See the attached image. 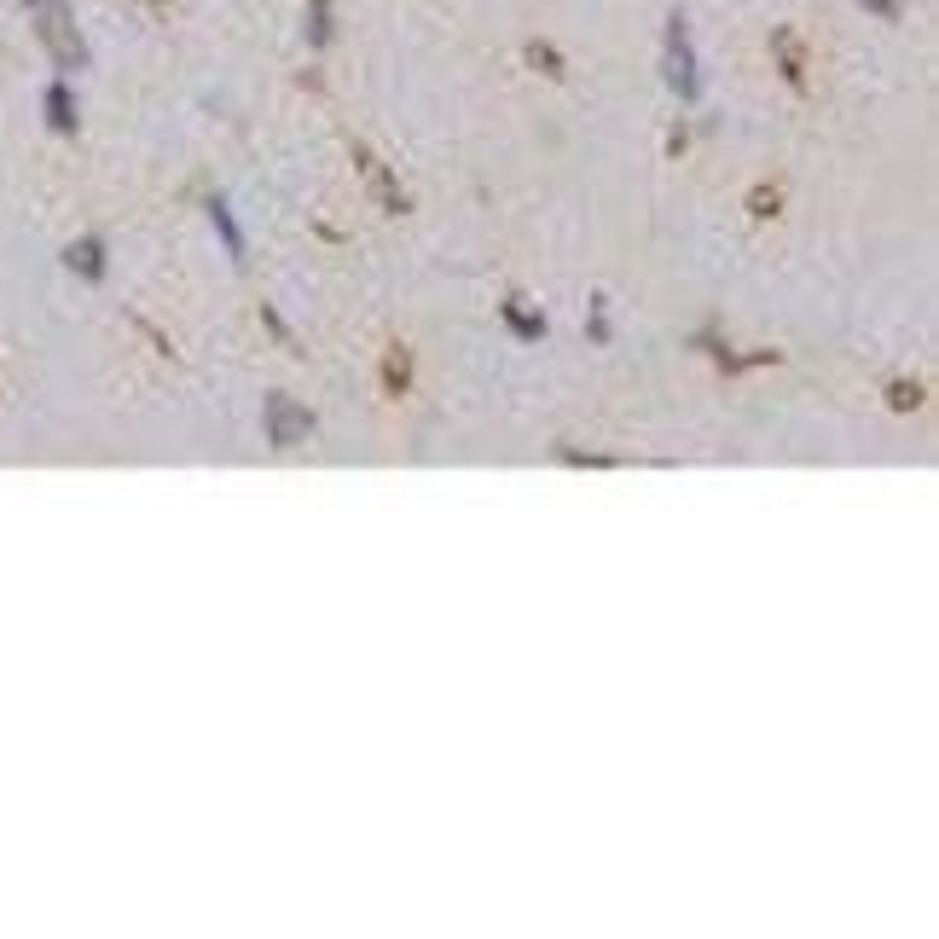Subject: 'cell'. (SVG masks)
I'll use <instances>...</instances> for the list:
<instances>
[{"label": "cell", "mask_w": 939, "mask_h": 939, "mask_svg": "<svg viewBox=\"0 0 939 939\" xmlns=\"http://www.w3.org/2000/svg\"><path fill=\"white\" fill-rule=\"evenodd\" d=\"M864 6H876V12H893V6H899V0H864Z\"/></svg>", "instance_id": "9"}, {"label": "cell", "mask_w": 939, "mask_h": 939, "mask_svg": "<svg viewBox=\"0 0 939 939\" xmlns=\"http://www.w3.org/2000/svg\"><path fill=\"white\" fill-rule=\"evenodd\" d=\"M209 215H215V227L227 232V244H232V256H238V250H244V244H238V227H232V215H227V203H209Z\"/></svg>", "instance_id": "5"}, {"label": "cell", "mask_w": 939, "mask_h": 939, "mask_svg": "<svg viewBox=\"0 0 939 939\" xmlns=\"http://www.w3.org/2000/svg\"><path fill=\"white\" fill-rule=\"evenodd\" d=\"M70 261H82V273H99V244H82V250H70Z\"/></svg>", "instance_id": "7"}, {"label": "cell", "mask_w": 939, "mask_h": 939, "mask_svg": "<svg viewBox=\"0 0 939 939\" xmlns=\"http://www.w3.org/2000/svg\"><path fill=\"white\" fill-rule=\"evenodd\" d=\"M383 377H389V389H406V348L389 354V371H383Z\"/></svg>", "instance_id": "6"}, {"label": "cell", "mask_w": 939, "mask_h": 939, "mask_svg": "<svg viewBox=\"0 0 939 939\" xmlns=\"http://www.w3.org/2000/svg\"><path fill=\"white\" fill-rule=\"evenodd\" d=\"M505 319L516 325V337H540V331H545V319H534V313L522 308V302H511V308H505Z\"/></svg>", "instance_id": "4"}, {"label": "cell", "mask_w": 939, "mask_h": 939, "mask_svg": "<svg viewBox=\"0 0 939 939\" xmlns=\"http://www.w3.org/2000/svg\"><path fill=\"white\" fill-rule=\"evenodd\" d=\"M916 400H922V395H916V383H911V389H905V383L893 389V406H899V412H905V406H916Z\"/></svg>", "instance_id": "8"}, {"label": "cell", "mask_w": 939, "mask_h": 939, "mask_svg": "<svg viewBox=\"0 0 939 939\" xmlns=\"http://www.w3.org/2000/svg\"><path fill=\"white\" fill-rule=\"evenodd\" d=\"M667 76H673V87H679L684 99L696 93V64H690V41H684L679 18H673V41H667Z\"/></svg>", "instance_id": "2"}, {"label": "cell", "mask_w": 939, "mask_h": 939, "mask_svg": "<svg viewBox=\"0 0 939 939\" xmlns=\"http://www.w3.org/2000/svg\"><path fill=\"white\" fill-rule=\"evenodd\" d=\"M354 157H360V169H366V180H371V192H377V203H383L389 215H406V198H400V186H395V180L383 174V163H377L371 151H360V145H354Z\"/></svg>", "instance_id": "3"}, {"label": "cell", "mask_w": 939, "mask_h": 939, "mask_svg": "<svg viewBox=\"0 0 939 939\" xmlns=\"http://www.w3.org/2000/svg\"><path fill=\"white\" fill-rule=\"evenodd\" d=\"M308 424H313V418H308V412H296L285 395L267 400V429H273V447H290L296 435H308Z\"/></svg>", "instance_id": "1"}]
</instances>
